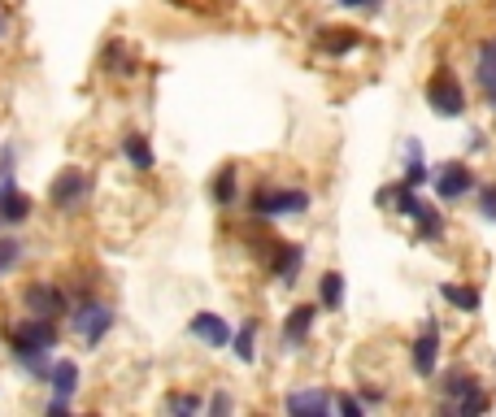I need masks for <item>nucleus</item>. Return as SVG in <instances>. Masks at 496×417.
Here are the masks:
<instances>
[{
  "mask_svg": "<svg viewBox=\"0 0 496 417\" xmlns=\"http://www.w3.org/2000/svg\"><path fill=\"white\" fill-rule=\"evenodd\" d=\"M66 322H70V331L83 340V348H100L105 335L114 331L118 313H114V304H105L100 295H78V300H70Z\"/></svg>",
  "mask_w": 496,
  "mask_h": 417,
  "instance_id": "obj_2",
  "label": "nucleus"
},
{
  "mask_svg": "<svg viewBox=\"0 0 496 417\" xmlns=\"http://www.w3.org/2000/svg\"><path fill=\"white\" fill-rule=\"evenodd\" d=\"M409 366L418 378H436V366H440V326L436 322H427L422 335L409 344Z\"/></svg>",
  "mask_w": 496,
  "mask_h": 417,
  "instance_id": "obj_8",
  "label": "nucleus"
},
{
  "mask_svg": "<svg viewBox=\"0 0 496 417\" xmlns=\"http://www.w3.org/2000/svg\"><path fill=\"white\" fill-rule=\"evenodd\" d=\"M205 409H209L214 417H226L231 409H235V400H231L226 392H214V395H209V404H205Z\"/></svg>",
  "mask_w": 496,
  "mask_h": 417,
  "instance_id": "obj_30",
  "label": "nucleus"
},
{
  "mask_svg": "<svg viewBox=\"0 0 496 417\" xmlns=\"http://www.w3.org/2000/svg\"><path fill=\"white\" fill-rule=\"evenodd\" d=\"M166 413H174V417L205 413V400H200L197 392H170V395H166Z\"/></svg>",
  "mask_w": 496,
  "mask_h": 417,
  "instance_id": "obj_25",
  "label": "nucleus"
},
{
  "mask_svg": "<svg viewBox=\"0 0 496 417\" xmlns=\"http://www.w3.org/2000/svg\"><path fill=\"white\" fill-rule=\"evenodd\" d=\"M474 387H483L474 374H466V369H448L445 383H440V395H445V404H453V400H462V395L474 392Z\"/></svg>",
  "mask_w": 496,
  "mask_h": 417,
  "instance_id": "obj_21",
  "label": "nucleus"
},
{
  "mask_svg": "<svg viewBox=\"0 0 496 417\" xmlns=\"http://www.w3.org/2000/svg\"><path fill=\"white\" fill-rule=\"evenodd\" d=\"M331 400H335V395L326 392V387H305V392L288 395V400H283V409H288V413H297V417H323V413H331Z\"/></svg>",
  "mask_w": 496,
  "mask_h": 417,
  "instance_id": "obj_11",
  "label": "nucleus"
},
{
  "mask_svg": "<svg viewBox=\"0 0 496 417\" xmlns=\"http://www.w3.org/2000/svg\"><path fill=\"white\" fill-rule=\"evenodd\" d=\"M123 157H126V166H131L135 174H149L152 166H157V152H152L149 135H140V131L123 135Z\"/></svg>",
  "mask_w": 496,
  "mask_h": 417,
  "instance_id": "obj_15",
  "label": "nucleus"
},
{
  "mask_svg": "<svg viewBox=\"0 0 496 417\" xmlns=\"http://www.w3.org/2000/svg\"><path fill=\"white\" fill-rule=\"evenodd\" d=\"M5 31H9V23H5V14H0V35H5Z\"/></svg>",
  "mask_w": 496,
  "mask_h": 417,
  "instance_id": "obj_33",
  "label": "nucleus"
},
{
  "mask_svg": "<svg viewBox=\"0 0 496 417\" xmlns=\"http://www.w3.org/2000/svg\"><path fill=\"white\" fill-rule=\"evenodd\" d=\"M427 178H431V170L422 166V157H409V166H405V174H400V187H414V192H418Z\"/></svg>",
  "mask_w": 496,
  "mask_h": 417,
  "instance_id": "obj_27",
  "label": "nucleus"
},
{
  "mask_svg": "<svg viewBox=\"0 0 496 417\" xmlns=\"http://www.w3.org/2000/svg\"><path fill=\"white\" fill-rule=\"evenodd\" d=\"M414 222H418V240H440V235H445V218H440L431 204H422V213Z\"/></svg>",
  "mask_w": 496,
  "mask_h": 417,
  "instance_id": "obj_26",
  "label": "nucleus"
},
{
  "mask_svg": "<svg viewBox=\"0 0 496 417\" xmlns=\"http://www.w3.org/2000/svg\"><path fill=\"white\" fill-rule=\"evenodd\" d=\"M70 409H75V400H66V395H52L44 404V413H70Z\"/></svg>",
  "mask_w": 496,
  "mask_h": 417,
  "instance_id": "obj_31",
  "label": "nucleus"
},
{
  "mask_svg": "<svg viewBox=\"0 0 496 417\" xmlns=\"http://www.w3.org/2000/svg\"><path fill=\"white\" fill-rule=\"evenodd\" d=\"M427 109L436 118H462L466 113V87L448 66H436L427 78Z\"/></svg>",
  "mask_w": 496,
  "mask_h": 417,
  "instance_id": "obj_3",
  "label": "nucleus"
},
{
  "mask_svg": "<svg viewBox=\"0 0 496 417\" xmlns=\"http://www.w3.org/2000/svg\"><path fill=\"white\" fill-rule=\"evenodd\" d=\"M23 309L26 313H35V318L61 322L70 313V292H66L61 283H52V278H35V283H26L23 287Z\"/></svg>",
  "mask_w": 496,
  "mask_h": 417,
  "instance_id": "obj_6",
  "label": "nucleus"
},
{
  "mask_svg": "<svg viewBox=\"0 0 496 417\" xmlns=\"http://www.w3.org/2000/svg\"><path fill=\"white\" fill-rule=\"evenodd\" d=\"M23 257H26V240H18V235H0V283L23 266Z\"/></svg>",
  "mask_w": 496,
  "mask_h": 417,
  "instance_id": "obj_22",
  "label": "nucleus"
},
{
  "mask_svg": "<svg viewBox=\"0 0 496 417\" xmlns=\"http://www.w3.org/2000/svg\"><path fill=\"white\" fill-rule=\"evenodd\" d=\"M231 352H235V361H244V366H253L257 361V322H244L240 331H231Z\"/></svg>",
  "mask_w": 496,
  "mask_h": 417,
  "instance_id": "obj_18",
  "label": "nucleus"
},
{
  "mask_svg": "<svg viewBox=\"0 0 496 417\" xmlns=\"http://www.w3.org/2000/svg\"><path fill=\"white\" fill-rule=\"evenodd\" d=\"M87 196H92V174H87V170L66 166L61 174H52L49 204L57 209V213H75V209H83V204H87Z\"/></svg>",
  "mask_w": 496,
  "mask_h": 417,
  "instance_id": "obj_5",
  "label": "nucleus"
},
{
  "mask_svg": "<svg viewBox=\"0 0 496 417\" xmlns=\"http://www.w3.org/2000/svg\"><path fill=\"white\" fill-rule=\"evenodd\" d=\"M357 44H362V35L348 31V26H323V31H318V52H326V57H344V52H353Z\"/></svg>",
  "mask_w": 496,
  "mask_h": 417,
  "instance_id": "obj_17",
  "label": "nucleus"
},
{
  "mask_svg": "<svg viewBox=\"0 0 496 417\" xmlns=\"http://www.w3.org/2000/svg\"><path fill=\"white\" fill-rule=\"evenodd\" d=\"M314 318H318V304H297V309H288V318H283V348L305 344L309 331H314Z\"/></svg>",
  "mask_w": 496,
  "mask_h": 417,
  "instance_id": "obj_13",
  "label": "nucleus"
},
{
  "mask_svg": "<svg viewBox=\"0 0 496 417\" xmlns=\"http://www.w3.org/2000/svg\"><path fill=\"white\" fill-rule=\"evenodd\" d=\"M440 295H445L457 313H479V304H483V295L474 292V287H462V283H445Z\"/></svg>",
  "mask_w": 496,
  "mask_h": 417,
  "instance_id": "obj_23",
  "label": "nucleus"
},
{
  "mask_svg": "<svg viewBox=\"0 0 496 417\" xmlns=\"http://www.w3.org/2000/svg\"><path fill=\"white\" fill-rule=\"evenodd\" d=\"M448 413H457V417H479V413H488L492 409V395L483 392V387H474V392H466L462 400H453V404H445Z\"/></svg>",
  "mask_w": 496,
  "mask_h": 417,
  "instance_id": "obj_24",
  "label": "nucleus"
},
{
  "mask_svg": "<svg viewBox=\"0 0 496 417\" xmlns=\"http://www.w3.org/2000/svg\"><path fill=\"white\" fill-rule=\"evenodd\" d=\"M309 200L314 196L305 187H257L248 196V213L253 218H288V213H305Z\"/></svg>",
  "mask_w": 496,
  "mask_h": 417,
  "instance_id": "obj_4",
  "label": "nucleus"
},
{
  "mask_svg": "<svg viewBox=\"0 0 496 417\" xmlns=\"http://www.w3.org/2000/svg\"><path fill=\"white\" fill-rule=\"evenodd\" d=\"M188 335H192V340H200L205 348H214V352L231 344V326H226V318H223V313H209V309H205V313H192V322H188Z\"/></svg>",
  "mask_w": 496,
  "mask_h": 417,
  "instance_id": "obj_9",
  "label": "nucleus"
},
{
  "mask_svg": "<svg viewBox=\"0 0 496 417\" xmlns=\"http://www.w3.org/2000/svg\"><path fill=\"white\" fill-rule=\"evenodd\" d=\"M427 183H436V196L440 200H462V196H471L474 192V170L466 166V161H445V166H436L431 170V178Z\"/></svg>",
  "mask_w": 496,
  "mask_h": 417,
  "instance_id": "obj_7",
  "label": "nucleus"
},
{
  "mask_svg": "<svg viewBox=\"0 0 496 417\" xmlns=\"http://www.w3.org/2000/svg\"><path fill=\"white\" fill-rule=\"evenodd\" d=\"M474 196H479V213L496 222V183H474Z\"/></svg>",
  "mask_w": 496,
  "mask_h": 417,
  "instance_id": "obj_28",
  "label": "nucleus"
},
{
  "mask_svg": "<svg viewBox=\"0 0 496 417\" xmlns=\"http://www.w3.org/2000/svg\"><path fill=\"white\" fill-rule=\"evenodd\" d=\"M235 183H240L235 166H223V170L214 174V183H209V196H214V204H218V209H231V204H235Z\"/></svg>",
  "mask_w": 496,
  "mask_h": 417,
  "instance_id": "obj_19",
  "label": "nucleus"
},
{
  "mask_svg": "<svg viewBox=\"0 0 496 417\" xmlns=\"http://www.w3.org/2000/svg\"><path fill=\"white\" fill-rule=\"evenodd\" d=\"M331 409H340L344 417H362V413H366V404H362L357 395H340V400H331Z\"/></svg>",
  "mask_w": 496,
  "mask_h": 417,
  "instance_id": "obj_29",
  "label": "nucleus"
},
{
  "mask_svg": "<svg viewBox=\"0 0 496 417\" xmlns=\"http://www.w3.org/2000/svg\"><path fill=\"white\" fill-rule=\"evenodd\" d=\"M474 83H479V92L488 96V104L496 113V40H483L474 49Z\"/></svg>",
  "mask_w": 496,
  "mask_h": 417,
  "instance_id": "obj_10",
  "label": "nucleus"
},
{
  "mask_svg": "<svg viewBox=\"0 0 496 417\" xmlns=\"http://www.w3.org/2000/svg\"><path fill=\"white\" fill-rule=\"evenodd\" d=\"M100 70L109 74V78H131V74H135V57H131V49H126L123 40H109V44H105Z\"/></svg>",
  "mask_w": 496,
  "mask_h": 417,
  "instance_id": "obj_16",
  "label": "nucleus"
},
{
  "mask_svg": "<svg viewBox=\"0 0 496 417\" xmlns=\"http://www.w3.org/2000/svg\"><path fill=\"white\" fill-rule=\"evenodd\" d=\"M0 231H5V222H0Z\"/></svg>",
  "mask_w": 496,
  "mask_h": 417,
  "instance_id": "obj_34",
  "label": "nucleus"
},
{
  "mask_svg": "<svg viewBox=\"0 0 496 417\" xmlns=\"http://www.w3.org/2000/svg\"><path fill=\"white\" fill-rule=\"evenodd\" d=\"M318 304L331 309V313L344 304V274H340V270H326L323 278H318Z\"/></svg>",
  "mask_w": 496,
  "mask_h": 417,
  "instance_id": "obj_20",
  "label": "nucleus"
},
{
  "mask_svg": "<svg viewBox=\"0 0 496 417\" xmlns=\"http://www.w3.org/2000/svg\"><path fill=\"white\" fill-rule=\"evenodd\" d=\"M340 9H379L383 0H335Z\"/></svg>",
  "mask_w": 496,
  "mask_h": 417,
  "instance_id": "obj_32",
  "label": "nucleus"
},
{
  "mask_svg": "<svg viewBox=\"0 0 496 417\" xmlns=\"http://www.w3.org/2000/svg\"><path fill=\"white\" fill-rule=\"evenodd\" d=\"M300 266H305V248L300 244H274L271 252V274L279 283H297Z\"/></svg>",
  "mask_w": 496,
  "mask_h": 417,
  "instance_id": "obj_14",
  "label": "nucleus"
},
{
  "mask_svg": "<svg viewBox=\"0 0 496 417\" xmlns=\"http://www.w3.org/2000/svg\"><path fill=\"white\" fill-rule=\"evenodd\" d=\"M78 378H83V374H78V361H70V357H52L44 387H49L52 395H66V400H75Z\"/></svg>",
  "mask_w": 496,
  "mask_h": 417,
  "instance_id": "obj_12",
  "label": "nucleus"
},
{
  "mask_svg": "<svg viewBox=\"0 0 496 417\" xmlns=\"http://www.w3.org/2000/svg\"><path fill=\"white\" fill-rule=\"evenodd\" d=\"M5 344H9L14 366L23 369L26 378L44 383V378H49V366H52V348L61 344V331H57L52 318L26 313L23 322H9V326H5Z\"/></svg>",
  "mask_w": 496,
  "mask_h": 417,
  "instance_id": "obj_1",
  "label": "nucleus"
}]
</instances>
